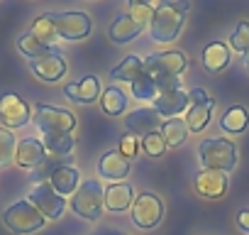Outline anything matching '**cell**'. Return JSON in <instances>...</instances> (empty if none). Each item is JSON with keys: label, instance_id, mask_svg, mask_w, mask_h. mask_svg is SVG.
<instances>
[{"label": "cell", "instance_id": "6da1fadb", "mask_svg": "<svg viewBox=\"0 0 249 235\" xmlns=\"http://www.w3.org/2000/svg\"><path fill=\"white\" fill-rule=\"evenodd\" d=\"M186 54L181 52H161V54H152L147 59H142V71L154 78L157 83V91L164 93V91H174V88H181V78L178 74L186 69Z\"/></svg>", "mask_w": 249, "mask_h": 235}, {"label": "cell", "instance_id": "7a4b0ae2", "mask_svg": "<svg viewBox=\"0 0 249 235\" xmlns=\"http://www.w3.org/2000/svg\"><path fill=\"white\" fill-rule=\"evenodd\" d=\"M188 10V0H174L171 5H161L154 10V18L149 22V32L154 42H171L178 37L183 27V15Z\"/></svg>", "mask_w": 249, "mask_h": 235}, {"label": "cell", "instance_id": "3957f363", "mask_svg": "<svg viewBox=\"0 0 249 235\" xmlns=\"http://www.w3.org/2000/svg\"><path fill=\"white\" fill-rule=\"evenodd\" d=\"M198 155H200L203 169H210V172L227 174L237 164V150H234V145L230 140H222V137L203 140L200 147H198Z\"/></svg>", "mask_w": 249, "mask_h": 235}, {"label": "cell", "instance_id": "277c9868", "mask_svg": "<svg viewBox=\"0 0 249 235\" xmlns=\"http://www.w3.org/2000/svg\"><path fill=\"white\" fill-rule=\"evenodd\" d=\"M5 225L15 233V235H32L37 230L44 228V215L30 203V201H15L13 206L5 208L3 213Z\"/></svg>", "mask_w": 249, "mask_h": 235}, {"label": "cell", "instance_id": "5b68a950", "mask_svg": "<svg viewBox=\"0 0 249 235\" xmlns=\"http://www.w3.org/2000/svg\"><path fill=\"white\" fill-rule=\"evenodd\" d=\"M103 186L98 184V179H86L71 196V208L86 218V220H98L103 215Z\"/></svg>", "mask_w": 249, "mask_h": 235}, {"label": "cell", "instance_id": "8992f818", "mask_svg": "<svg viewBox=\"0 0 249 235\" xmlns=\"http://www.w3.org/2000/svg\"><path fill=\"white\" fill-rule=\"evenodd\" d=\"M35 125L44 135H64L76 128V118L66 108H54V105H35Z\"/></svg>", "mask_w": 249, "mask_h": 235}, {"label": "cell", "instance_id": "52a82bcc", "mask_svg": "<svg viewBox=\"0 0 249 235\" xmlns=\"http://www.w3.org/2000/svg\"><path fill=\"white\" fill-rule=\"evenodd\" d=\"M61 39L76 42L90 35V18L86 13H44Z\"/></svg>", "mask_w": 249, "mask_h": 235}, {"label": "cell", "instance_id": "ba28073f", "mask_svg": "<svg viewBox=\"0 0 249 235\" xmlns=\"http://www.w3.org/2000/svg\"><path fill=\"white\" fill-rule=\"evenodd\" d=\"M161 218H164V203L157 194L144 191L132 201V223L137 228H144V230L157 228L161 223Z\"/></svg>", "mask_w": 249, "mask_h": 235}, {"label": "cell", "instance_id": "9c48e42d", "mask_svg": "<svg viewBox=\"0 0 249 235\" xmlns=\"http://www.w3.org/2000/svg\"><path fill=\"white\" fill-rule=\"evenodd\" d=\"M44 218H61L64 215V208H66V201H64V196H59L54 189H52V184H44V181H39L32 191H30V198H27Z\"/></svg>", "mask_w": 249, "mask_h": 235}, {"label": "cell", "instance_id": "30bf717a", "mask_svg": "<svg viewBox=\"0 0 249 235\" xmlns=\"http://www.w3.org/2000/svg\"><path fill=\"white\" fill-rule=\"evenodd\" d=\"M124 128L135 137H147L161 130V115L154 108H137L124 118Z\"/></svg>", "mask_w": 249, "mask_h": 235}, {"label": "cell", "instance_id": "8fae6325", "mask_svg": "<svg viewBox=\"0 0 249 235\" xmlns=\"http://www.w3.org/2000/svg\"><path fill=\"white\" fill-rule=\"evenodd\" d=\"M30 105L15 96V93H5L0 98V120L8 128H25L30 123Z\"/></svg>", "mask_w": 249, "mask_h": 235}, {"label": "cell", "instance_id": "7c38bea8", "mask_svg": "<svg viewBox=\"0 0 249 235\" xmlns=\"http://www.w3.org/2000/svg\"><path fill=\"white\" fill-rule=\"evenodd\" d=\"M30 69H32L42 81H59V78L66 74V61H64L61 52L56 49V52H52V54L30 59Z\"/></svg>", "mask_w": 249, "mask_h": 235}, {"label": "cell", "instance_id": "4fadbf2b", "mask_svg": "<svg viewBox=\"0 0 249 235\" xmlns=\"http://www.w3.org/2000/svg\"><path fill=\"white\" fill-rule=\"evenodd\" d=\"M47 159V150L37 137H25L18 142L15 147V164L18 167H27V169H37L42 162Z\"/></svg>", "mask_w": 249, "mask_h": 235}, {"label": "cell", "instance_id": "5bb4252c", "mask_svg": "<svg viewBox=\"0 0 249 235\" xmlns=\"http://www.w3.org/2000/svg\"><path fill=\"white\" fill-rule=\"evenodd\" d=\"M196 191L205 198H222L225 191H227V174L222 172H210V169H203L196 174Z\"/></svg>", "mask_w": 249, "mask_h": 235}, {"label": "cell", "instance_id": "9a60e30c", "mask_svg": "<svg viewBox=\"0 0 249 235\" xmlns=\"http://www.w3.org/2000/svg\"><path fill=\"white\" fill-rule=\"evenodd\" d=\"M188 108V93L181 91V88H174V91H164L154 98V110L161 115V118H176L178 113H183Z\"/></svg>", "mask_w": 249, "mask_h": 235}, {"label": "cell", "instance_id": "2e32d148", "mask_svg": "<svg viewBox=\"0 0 249 235\" xmlns=\"http://www.w3.org/2000/svg\"><path fill=\"white\" fill-rule=\"evenodd\" d=\"M98 174L110 179V181H120L130 174V159L127 157H122L120 150H110L100 157L98 162Z\"/></svg>", "mask_w": 249, "mask_h": 235}, {"label": "cell", "instance_id": "e0dca14e", "mask_svg": "<svg viewBox=\"0 0 249 235\" xmlns=\"http://www.w3.org/2000/svg\"><path fill=\"white\" fill-rule=\"evenodd\" d=\"M132 186L130 184H112V186H107L105 189V196H103V206L107 208V211H112V213H120V211H124V208H130L132 206Z\"/></svg>", "mask_w": 249, "mask_h": 235}, {"label": "cell", "instance_id": "ac0fdd59", "mask_svg": "<svg viewBox=\"0 0 249 235\" xmlns=\"http://www.w3.org/2000/svg\"><path fill=\"white\" fill-rule=\"evenodd\" d=\"M78 176H81L78 169L64 164V167H59V169L52 172L49 184H52V189H54L59 196H73V191L78 189Z\"/></svg>", "mask_w": 249, "mask_h": 235}, {"label": "cell", "instance_id": "d6986e66", "mask_svg": "<svg viewBox=\"0 0 249 235\" xmlns=\"http://www.w3.org/2000/svg\"><path fill=\"white\" fill-rule=\"evenodd\" d=\"M98 91H100V83L93 74L83 76L78 83H69L66 86V96L76 103H93L98 100Z\"/></svg>", "mask_w": 249, "mask_h": 235}, {"label": "cell", "instance_id": "ffe728a7", "mask_svg": "<svg viewBox=\"0 0 249 235\" xmlns=\"http://www.w3.org/2000/svg\"><path fill=\"white\" fill-rule=\"evenodd\" d=\"M227 64H230V49H227V44H222V42H210V44L203 49V66H205L210 74L222 71Z\"/></svg>", "mask_w": 249, "mask_h": 235}, {"label": "cell", "instance_id": "44dd1931", "mask_svg": "<svg viewBox=\"0 0 249 235\" xmlns=\"http://www.w3.org/2000/svg\"><path fill=\"white\" fill-rule=\"evenodd\" d=\"M140 32H142V27H140L130 15H117V18H115V22L110 25V39H112L115 44H124V42H130V39H135Z\"/></svg>", "mask_w": 249, "mask_h": 235}, {"label": "cell", "instance_id": "7402d4cb", "mask_svg": "<svg viewBox=\"0 0 249 235\" xmlns=\"http://www.w3.org/2000/svg\"><path fill=\"white\" fill-rule=\"evenodd\" d=\"M247 125H249V113H247V108H242V105H232V108H227L225 115L220 118V128H222L225 133H230V135H239V133H244Z\"/></svg>", "mask_w": 249, "mask_h": 235}, {"label": "cell", "instance_id": "603a6c76", "mask_svg": "<svg viewBox=\"0 0 249 235\" xmlns=\"http://www.w3.org/2000/svg\"><path fill=\"white\" fill-rule=\"evenodd\" d=\"M213 108H215L213 98H208L205 103H193V105L188 108V113H186V125H188V130L200 133V130L210 123V113H213Z\"/></svg>", "mask_w": 249, "mask_h": 235}, {"label": "cell", "instance_id": "cb8c5ba5", "mask_svg": "<svg viewBox=\"0 0 249 235\" xmlns=\"http://www.w3.org/2000/svg\"><path fill=\"white\" fill-rule=\"evenodd\" d=\"M159 133H161L166 147H178L188 137V125H186V120H181V118H171V120L161 123V130Z\"/></svg>", "mask_w": 249, "mask_h": 235}, {"label": "cell", "instance_id": "d4e9b609", "mask_svg": "<svg viewBox=\"0 0 249 235\" xmlns=\"http://www.w3.org/2000/svg\"><path fill=\"white\" fill-rule=\"evenodd\" d=\"M100 108H103L105 115H120V113H124V108H127V98H124V93L117 86H110V88L103 91Z\"/></svg>", "mask_w": 249, "mask_h": 235}, {"label": "cell", "instance_id": "484cf974", "mask_svg": "<svg viewBox=\"0 0 249 235\" xmlns=\"http://www.w3.org/2000/svg\"><path fill=\"white\" fill-rule=\"evenodd\" d=\"M140 74H142V59H140L137 54L124 57V61L117 64V66L112 69V78H117V81H127V83H132Z\"/></svg>", "mask_w": 249, "mask_h": 235}, {"label": "cell", "instance_id": "4316f807", "mask_svg": "<svg viewBox=\"0 0 249 235\" xmlns=\"http://www.w3.org/2000/svg\"><path fill=\"white\" fill-rule=\"evenodd\" d=\"M30 37H35L39 44H44V47H52L56 39H59V35H56V30H54V25L44 18V15H39L35 22H32V27H30V32H27Z\"/></svg>", "mask_w": 249, "mask_h": 235}, {"label": "cell", "instance_id": "83f0119b", "mask_svg": "<svg viewBox=\"0 0 249 235\" xmlns=\"http://www.w3.org/2000/svg\"><path fill=\"white\" fill-rule=\"evenodd\" d=\"M42 145H44V150L52 152L54 157H64V155H69V152L73 150L76 140H73L71 133H64V135H44Z\"/></svg>", "mask_w": 249, "mask_h": 235}, {"label": "cell", "instance_id": "f1b7e54d", "mask_svg": "<svg viewBox=\"0 0 249 235\" xmlns=\"http://www.w3.org/2000/svg\"><path fill=\"white\" fill-rule=\"evenodd\" d=\"M132 96H135V98H140V100H154V98L159 96L154 78H149V76L142 71V74L132 81Z\"/></svg>", "mask_w": 249, "mask_h": 235}, {"label": "cell", "instance_id": "f546056e", "mask_svg": "<svg viewBox=\"0 0 249 235\" xmlns=\"http://www.w3.org/2000/svg\"><path fill=\"white\" fill-rule=\"evenodd\" d=\"M18 49L25 54V57H30V59H37V57H44V54H52V52H56L54 47H44V44H39L35 37H30V35H22L20 39H18Z\"/></svg>", "mask_w": 249, "mask_h": 235}, {"label": "cell", "instance_id": "4dcf8cb0", "mask_svg": "<svg viewBox=\"0 0 249 235\" xmlns=\"http://www.w3.org/2000/svg\"><path fill=\"white\" fill-rule=\"evenodd\" d=\"M15 147H18L15 135L5 128H0V167H5L15 159Z\"/></svg>", "mask_w": 249, "mask_h": 235}, {"label": "cell", "instance_id": "1f68e13d", "mask_svg": "<svg viewBox=\"0 0 249 235\" xmlns=\"http://www.w3.org/2000/svg\"><path fill=\"white\" fill-rule=\"evenodd\" d=\"M230 47L239 54L249 52V22H239L234 27V32L230 35Z\"/></svg>", "mask_w": 249, "mask_h": 235}, {"label": "cell", "instance_id": "d6a6232c", "mask_svg": "<svg viewBox=\"0 0 249 235\" xmlns=\"http://www.w3.org/2000/svg\"><path fill=\"white\" fill-rule=\"evenodd\" d=\"M142 150H144L149 157H161L164 150H166V142H164L161 133H152V135L142 137Z\"/></svg>", "mask_w": 249, "mask_h": 235}, {"label": "cell", "instance_id": "836d02e7", "mask_svg": "<svg viewBox=\"0 0 249 235\" xmlns=\"http://www.w3.org/2000/svg\"><path fill=\"white\" fill-rule=\"evenodd\" d=\"M130 18H132L140 27H144V25L152 22V18H154V8H152V5H132V8H130Z\"/></svg>", "mask_w": 249, "mask_h": 235}, {"label": "cell", "instance_id": "e575fe53", "mask_svg": "<svg viewBox=\"0 0 249 235\" xmlns=\"http://www.w3.org/2000/svg\"><path fill=\"white\" fill-rule=\"evenodd\" d=\"M137 152H140V142H137V137L135 135H127V137H122V142H120V155L122 157H137Z\"/></svg>", "mask_w": 249, "mask_h": 235}, {"label": "cell", "instance_id": "d590c367", "mask_svg": "<svg viewBox=\"0 0 249 235\" xmlns=\"http://www.w3.org/2000/svg\"><path fill=\"white\" fill-rule=\"evenodd\" d=\"M208 100V93L203 91V88H193L191 93H188V103L193 105V103H205Z\"/></svg>", "mask_w": 249, "mask_h": 235}, {"label": "cell", "instance_id": "8d00e7d4", "mask_svg": "<svg viewBox=\"0 0 249 235\" xmlns=\"http://www.w3.org/2000/svg\"><path fill=\"white\" fill-rule=\"evenodd\" d=\"M237 225H239L244 233H249V208L239 211V215H237Z\"/></svg>", "mask_w": 249, "mask_h": 235}, {"label": "cell", "instance_id": "74e56055", "mask_svg": "<svg viewBox=\"0 0 249 235\" xmlns=\"http://www.w3.org/2000/svg\"><path fill=\"white\" fill-rule=\"evenodd\" d=\"M127 3L132 8V5H149V0H127Z\"/></svg>", "mask_w": 249, "mask_h": 235}, {"label": "cell", "instance_id": "f35d334b", "mask_svg": "<svg viewBox=\"0 0 249 235\" xmlns=\"http://www.w3.org/2000/svg\"><path fill=\"white\" fill-rule=\"evenodd\" d=\"M174 3V0H161V5H171Z\"/></svg>", "mask_w": 249, "mask_h": 235}, {"label": "cell", "instance_id": "ab89813d", "mask_svg": "<svg viewBox=\"0 0 249 235\" xmlns=\"http://www.w3.org/2000/svg\"><path fill=\"white\" fill-rule=\"evenodd\" d=\"M244 61H247V69H249V52L244 54Z\"/></svg>", "mask_w": 249, "mask_h": 235}]
</instances>
